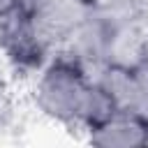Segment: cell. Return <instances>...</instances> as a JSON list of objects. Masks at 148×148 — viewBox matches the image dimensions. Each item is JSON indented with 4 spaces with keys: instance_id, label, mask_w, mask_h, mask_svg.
I'll return each mask as SVG.
<instances>
[{
    "instance_id": "3957f363",
    "label": "cell",
    "mask_w": 148,
    "mask_h": 148,
    "mask_svg": "<svg viewBox=\"0 0 148 148\" xmlns=\"http://www.w3.org/2000/svg\"><path fill=\"white\" fill-rule=\"evenodd\" d=\"M90 143L104 148H132L148 143V116L130 109L116 111L109 120L90 130Z\"/></svg>"
},
{
    "instance_id": "5b68a950",
    "label": "cell",
    "mask_w": 148,
    "mask_h": 148,
    "mask_svg": "<svg viewBox=\"0 0 148 148\" xmlns=\"http://www.w3.org/2000/svg\"><path fill=\"white\" fill-rule=\"evenodd\" d=\"M141 65L143 67H148V42L143 44V49H141Z\"/></svg>"
},
{
    "instance_id": "277c9868",
    "label": "cell",
    "mask_w": 148,
    "mask_h": 148,
    "mask_svg": "<svg viewBox=\"0 0 148 148\" xmlns=\"http://www.w3.org/2000/svg\"><path fill=\"white\" fill-rule=\"evenodd\" d=\"M21 2H23V0H0V18H2V16H7L9 12H14Z\"/></svg>"
},
{
    "instance_id": "7a4b0ae2",
    "label": "cell",
    "mask_w": 148,
    "mask_h": 148,
    "mask_svg": "<svg viewBox=\"0 0 148 148\" xmlns=\"http://www.w3.org/2000/svg\"><path fill=\"white\" fill-rule=\"evenodd\" d=\"M23 9L44 46L58 39L74 37L88 14L79 7L76 0H35L30 7Z\"/></svg>"
},
{
    "instance_id": "6da1fadb",
    "label": "cell",
    "mask_w": 148,
    "mask_h": 148,
    "mask_svg": "<svg viewBox=\"0 0 148 148\" xmlns=\"http://www.w3.org/2000/svg\"><path fill=\"white\" fill-rule=\"evenodd\" d=\"M88 81L76 62L58 60L49 65L37 83V104L39 109L56 120H79L83 97L88 92Z\"/></svg>"
}]
</instances>
